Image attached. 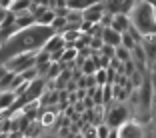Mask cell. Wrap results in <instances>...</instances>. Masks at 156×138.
<instances>
[{"label":"cell","instance_id":"cell-1","mask_svg":"<svg viewBox=\"0 0 156 138\" xmlns=\"http://www.w3.org/2000/svg\"><path fill=\"white\" fill-rule=\"evenodd\" d=\"M54 28L44 24H34L30 28H24L10 36L4 44H0V64L8 62L10 58L26 52H38L44 48V44L54 36Z\"/></svg>","mask_w":156,"mask_h":138},{"label":"cell","instance_id":"cell-10","mask_svg":"<svg viewBox=\"0 0 156 138\" xmlns=\"http://www.w3.org/2000/svg\"><path fill=\"white\" fill-rule=\"evenodd\" d=\"M36 24V16H34L30 10H26V12H18L16 14V26H18V30H24V28H30Z\"/></svg>","mask_w":156,"mask_h":138},{"label":"cell","instance_id":"cell-8","mask_svg":"<svg viewBox=\"0 0 156 138\" xmlns=\"http://www.w3.org/2000/svg\"><path fill=\"white\" fill-rule=\"evenodd\" d=\"M102 40H104V44H110L114 46V48H118V46H122V34L116 32L112 26L104 28V32H102Z\"/></svg>","mask_w":156,"mask_h":138},{"label":"cell","instance_id":"cell-39","mask_svg":"<svg viewBox=\"0 0 156 138\" xmlns=\"http://www.w3.org/2000/svg\"><path fill=\"white\" fill-rule=\"evenodd\" d=\"M74 138H84V134H76V136H74Z\"/></svg>","mask_w":156,"mask_h":138},{"label":"cell","instance_id":"cell-22","mask_svg":"<svg viewBox=\"0 0 156 138\" xmlns=\"http://www.w3.org/2000/svg\"><path fill=\"white\" fill-rule=\"evenodd\" d=\"M94 76H96L98 86H104V84H108V70H106V68H98Z\"/></svg>","mask_w":156,"mask_h":138},{"label":"cell","instance_id":"cell-16","mask_svg":"<svg viewBox=\"0 0 156 138\" xmlns=\"http://www.w3.org/2000/svg\"><path fill=\"white\" fill-rule=\"evenodd\" d=\"M56 18V12H54V8H48L44 14H42L40 18H36V24H44V26H50L52 24V20Z\"/></svg>","mask_w":156,"mask_h":138},{"label":"cell","instance_id":"cell-15","mask_svg":"<svg viewBox=\"0 0 156 138\" xmlns=\"http://www.w3.org/2000/svg\"><path fill=\"white\" fill-rule=\"evenodd\" d=\"M30 6H32V0H14L12 6H10L8 10H12V12H26V10H30Z\"/></svg>","mask_w":156,"mask_h":138},{"label":"cell","instance_id":"cell-41","mask_svg":"<svg viewBox=\"0 0 156 138\" xmlns=\"http://www.w3.org/2000/svg\"><path fill=\"white\" fill-rule=\"evenodd\" d=\"M24 138H30V136H26V134H24Z\"/></svg>","mask_w":156,"mask_h":138},{"label":"cell","instance_id":"cell-17","mask_svg":"<svg viewBox=\"0 0 156 138\" xmlns=\"http://www.w3.org/2000/svg\"><path fill=\"white\" fill-rule=\"evenodd\" d=\"M58 100H60L58 92H56V90L52 92V90H50V92H44V94H42V98H40V104H44V106H46V104H56Z\"/></svg>","mask_w":156,"mask_h":138},{"label":"cell","instance_id":"cell-27","mask_svg":"<svg viewBox=\"0 0 156 138\" xmlns=\"http://www.w3.org/2000/svg\"><path fill=\"white\" fill-rule=\"evenodd\" d=\"M110 126H108V124H98L96 126V134H98V138H108V136H110Z\"/></svg>","mask_w":156,"mask_h":138},{"label":"cell","instance_id":"cell-36","mask_svg":"<svg viewBox=\"0 0 156 138\" xmlns=\"http://www.w3.org/2000/svg\"><path fill=\"white\" fill-rule=\"evenodd\" d=\"M6 72H8V70H6V66L2 64V66H0V80L4 78V74H6Z\"/></svg>","mask_w":156,"mask_h":138},{"label":"cell","instance_id":"cell-40","mask_svg":"<svg viewBox=\"0 0 156 138\" xmlns=\"http://www.w3.org/2000/svg\"><path fill=\"white\" fill-rule=\"evenodd\" d=\"M42 138H56V136H42Z\"/></svg>","mask_w":156,"mask_h":138},{"label":"cell","instance_id":"cell-25","mask_svg":"<svg viewBox=\"0 0 156 138\" xmlns=\"http://www.w3.org/2000/svg\"><path fill=\"white\" fill-rule=\"evenodd\" d=\"M144 50H146V56H148V60H154L156 58V44L154 42H144Z\"/></svg>","mask_w":156,"mask_h":138},{"label":"cell","instance_id":"cell-12","mask_svg":"<svg viewBox=\"0 0 156 138\" xmlns=\"http://www.w3.org/2000/svg\"><path fill=\"white\" fill-rule=\"evenodd\" d=\"M16 92L12 90H4V92H0V110H8L10 106L16 102Z\"/></svg>","mask_w":156,"mask_h":138},{"label":"cell","instance_id":"cell-28","mask_svg":"<svg viewBox=\"0 0 156 138\" xmlns=\"http://www.w3.org/2000/svg\"><path fill=\"white\" fill-rule=\"evenodd\" d=\"M22 78L24 80H36L38 78V68H36V66H32V68L24 70V72H22Z\"/></svg>","mask_w":156,"mask_h":138},{"label":"cell","instance_id":"cell-42","mask_svg":"<svg viewBox=\"0 0 156 138\" xmlns=\"http://www.w3.org/2000/svg\"><path fill=\"white\" fill-rule=\"evenodd\" d=\"M0 6H2V0H0Z\"/></svg>","mask_w":156,"mask_h":138},{"label":"cell","instance_id":"cell-7","mask_svg":"<svg viewBox=\"0 0 156 138\" xmlns=\"http://www.w3.org/2000/svg\"><path fill=\"white\" fill-rule=\"evenodd\" d=\"M104 10H106V6H102L100 2H96L94 6H90V8H86L84 10V20H88V22H92V24H98L102 20V16H104Z\"/></svg>","mask_w":156,"mask_h":138},{"label":"cell","instance_id":"cell-37","mask_svg":"<svg viewBox=\"0 0 156 138\" xmlns=\"http://www.w3.org/2000/svg\"><path fill=\"white\" fill-rule=\"evenodd\" d=\"M8 134L10 132H0V138H8Z\"/></svg>","mask_w":156,"mask_h":138},{"label":"cell","instance_id":"cell-6","mask_svg":"<svg viewBox=\"0 0 156 138\" xmlns=\"http://www.w3.org/2000/svg\"><path fill=\"white\" fill-rule=\"evenodd\" d=\"M118 136L120 138H144V130L138 122L128 120V122H124L118 128Z\"/></svg>","mask_w":156,"mask_h":138},{"label":"cell","instance_id":"cell-14","mask_svg":"<svg viewBox=\"0 0 156 138\" xmlns=\"http://www.w3.org/2000/svg\"><path fill=\"white\" fill-rule=\"evenodd\" d=\"M150 96H152V84L148 78H144V82H142V106H144V110L150 108Z\"/></svg>","mask_w":156,"mask_h":138},{"label":"cell","instance_id":"cell-43","mask_svg":"<svg viewBox=\"0 0 156 138\" xmlns=\"http://www.w3.org/2000/svg\"><path fill=\"white\" fill-rule=\"evenodd\" d=\"M0 66H2V64H0Z\"/></svg>","mask_w":156,"mask_h":138},{"label":"cell","instance_id":"cell-9","mask_svg":"<svg viewBox=\"0 0 156 138\" xmlns=\"http://www.w3.org/2000/svg\"><path fill=\"white\" fill-rule=\"evenodd\" d=\"M130 26H132V20L128 18V14H116L114 20H112V28H114L116 32H120V34L128 32Z\"/></svg>","mask_w":156,"mask_h":138},{"label":"cell","instance_id":"cell-5","mask_svg":"<svg viewBox=\"0 0 156 138\" xmlns=\"http://www.w3.org/2000/svg\"><path fill=\"white\" fill-rule=\"evenodd\" d=\"M106 12L110 14H130L132 8L136 6V0H108L106 2Z\"/></svg>","mask_w":156,"mask_h":138},{"label":"cell","instance_id":"cell-11","mask_svg":"<svg viewBox=\"0 0 156 138\" xmlns=\"http://www.w3.org/2000/svg\"><path fill=\"white\" fill-rule=\"evenodd\" d=\"M64 48H66L64 36H62V34H54V36H52L50 40L44 44V48H42V50H46V52H54V50H64Z\"/></svg>","mask_w":156,"mask_h":138},{"label":"cell","instance_id":"cell-32","mask_svg":"<svg viewBox=\"0 0 156 138\" xmlns=\"http://www.w3.org/2000/svg\"><path fill=\"white\" fill-rule=\"evenodd\" d=\"M66 50V48H64ZM64 50H54V52H50V60L52 62H60L62 60V54H64Z\"/></svg>","mask_w":156,"mask_h":138},{"label":"cell","instance_id":"cell-4","mask_svg":"<svg viewBox=\"0 0 156 138\" xmlns=\"http://www.w3.org/2000/svg\"><path fill=\"white\" fill-rule=\"evenodd\" d=\"M124 122H128V108L126 106L118 104L106 112V124L110 128H120Z\"/></svg>","mask_w":156,"mask_h":138},{"label":"cell","instance_id":"cell-29","mask_svg":"<svg viewBox=\"0 0 156 138\" xmlns=\"http://www.w3.org/2000/svg\"><path fill=\"white\" fill-rule=\"evenodd\" d=\"M80 34L82 32H78V30H68V32H62V36H64L66 42H76L80 38Z\"/></svg>","mask_w":156,"mask_h":138},{"label":"cell","instance_id":"cell-30","mask_svg":"<svg viewBox=\"0 0 156 138\" xmlns=\"http://www.w3.org/2000/svg\"><path fill=\"white\" fill-rule=\"evenodd\" d=\"M102 46H104L102 36H92V42H90V48H92V50H100Z\"/></svg>","mask_w":156,"mask_h":138},{"label":"cell","instance_id":"cell-19","mask_svg":"<svg viewBox=\"0 0 156 138\" xmlns=\"http://www.w3.org/2000/svg\"><path fill=\"white\" fill-rule=\"evenodd\" d=\"M96 62H94V58H86L82 62V74H86V76H90V74H96Z\"/></svg>","mask_w":156,"mask_h":138},{"label":"cell","instance_id":"cell-24","mask_svg":"<svg viewBox=\"0 0 156 138\" xmlns=\"http://www.w3.org/2000/svg\"><path fill=\"white\" fill-rule=\"evenodd\" d=\"M68 22H84V14L80 10H68V16H66Z\"/></svg>","mask_w":156,"mask_h":138},{"label":"cell","instance_id":"cell-31","mask_svg":"<svg viewBox=\"0 0 156 138\" xmlns=\"http://www.w3.org/2000/svg\"><path fill=\"white\" fill-rule=\"evenodd\" d=\"M130 78H132V84H134V86H142V82H144V80H142V72H140V70H136Z\"/></svg>","mask_w":156,"mask_h":138},{"label":"cell","instance_id":"cell-18","mask_svg":"<svg viewBox=\"0 0 156 138\" xmlns=\"http://www.w3.org/2000/svg\"><path fill=\"white\" fill-rule=\"evenodd\" d=\"M54 120H56V114L52 110H42V114H40V124L44 126H50V124H54Z\"/></svg>","mask_w":156,"mask_h":138},{"label":"cell","instance_id":"cell-3","mask_svg":"<svg viewBox=\"0 0 156 138\" xmlns=\"http://www.w3.org/2000/svg\"><path fill=\"white\" fill-rule=\"evenodd\" d=\"M4 66H6V70H12V72H16V74H22L24 70L36 66V52H26V54L14 56V58L8 60V62H4Z\"/></svg>","mask_w":156,"mask_h":138},{"label":"cell","instance_id":"cell-34","mask_svg":"<svg viewBox=\"0 0 156 138\" xmlns=\"http://www.w3.org/2000/svg\"><path fill=\"white\" fill-rule=\"evenodd\" d=\"M6 12H8V10H6V8H2V6H0V24L4 22V18H6Z\"/></svg>","mask_w":156,"mask_h":138},{"label":"cell","instance_id":"cell-35","mask_svg":"<svg viewBox=\"0 0 156 138\" xmlns=\"http://www.w3.org/2000/svg\"><path fill=\"white\" fill-rule=\"evenodd\" d=\"M108 138H120V136H118V128H112V130H110V136H108Z\"/></svg>","mask_w":156,"mask_h":138},{"label":"cell","instance_id":"cell-38","mask_svg":"<svg viewBox=\"0 0 156 138\" xmlns=\"http://www.w3.org/2000/svg\"><path fill=\"white\" fill-rule=\"evenodd\" d=\"M148 2H150V4H152V6L156 8V0H148Z\"/></svg>","mask_w":156,"mask_h":138},{"label":"cell","instance_id":"cell-13","mask_svg":"<svg viewBox=\"0 0 156 138\" xmlns=\"http://www.w3.org/2000/svg\"><path fill=\"white\" fill-rule=\"evenodd\" d=\"M98 0H66V6H68V10H80V12H84L86 8H90V6H94Z\"/></svg>","mask_w":156,"mask_h":138},{"label":"cell","instance_id":"cell-23","mask_svg":"<svg viewBox=\"0 0 156 138\" xmlns=\"http://www.w3.org/2000/svg\"><path fill=\"white\" fill-rule=\"evenodd\" d=\"M136 44H138V42L132 38V34H130V32H124V34H122V46H124V48L134 50V46H136Z\"/></svg>","mask_w":156,"mask_h":138},{"label":"cell","instance_id":"cell-20","mask_svg":"<svg viewBox=\"0 0 156 138\" xmlns=\"http://www.w3.org/2000/svg\"><path fill=\"white\" fill-rule=\"evenodd\" d=\"M14 76H16V72H12V70H8V72L4 74V78L0 80V92L8 90V88H10V84H12V80H14Z\"/></svg>","mask_w":156,"mask_h":138},{"label":"cell","instance_id":"cell-2","mask_svg":"<svg viewBox=\"0 0 156 138\" xmlns=\"http://www.w3.org/2000/svg\"><path fill=\"white\" fill-rule=\"evenodd\" d=\"M132 16V26L136 28L142 36H156V8L148 2V0H142L138 2L136 6L130 12Z\"/></svg>","mask_w":156,"mask_h":138},{"label":"cell","instance_id":"cell-33","mask_svg":"<svg viewBox=\"0 0 156 138\" xmlns=\"http://www.w3.org/2000/svg\"><path fill=\"white\" fill-rule=\"evenodd\" d=\"M56 16H68V8H54Z\"/></svg>","mask_w":156,"mask_h":138},{"label":"cell","instance_id":"cell-26","mask_svg":"<svg viewBox=\"0 0 156 138\" xmlns=\"http://www.w3.org/2000/svg\"><path fill=\"white\" fill-rule=\"evenodd\" d=\"M100 54L102 56H108V58H116V48H114V46H110V44H104V46H102V48H100Z\"/></svg>","mask_w":156,"mask_h":138},{"label":"cell","instance_id":"cell-21","mask_svg":"<svg viewBox=\"0 0 156 138\" xmlns=\"http://www.w3.org/2000/svg\"><path fill=\"white\" fill-rule=\"evenodd\" d=\"M132 50H128V48H124V46H118L116 48V58L120 60V62H128V60H132V54H130Z\"/></svg>","mask_w":156,"mask_h":138}]
</instances>
